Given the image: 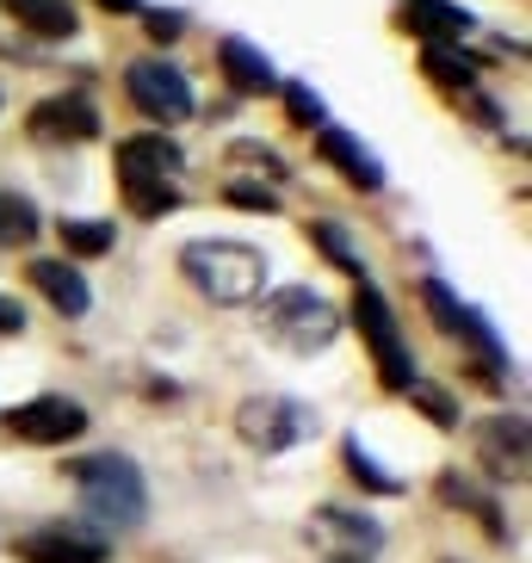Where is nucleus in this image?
<instances>
[{
    "instance_id": "11",
    "label": "nucleus",
    "mask_w": 532,
    "mask_h": 563,
    "mask_svg": "<svg viewBox=\"0 0 532 563\" xmlns=\"http://www.w3.org/2000/svg\"><path fill=\"white\" fill-rule=\"evenodd\" d=\"M470 25L477 19L458 0H397V32H409L421 51H458Z\"/></svg>"
},
{
    "instance_id": "3",
    "label": "nucleus",
    "mask_w": 532,
    "mask_h": 563,
    "mask_svg": "<svg viewBox=\"0 0 532 563\" xmlns=\"http://www.w3.org/2000/svg\"><path fill=\"white\" fill-rule=\"evenodd\" d=\"M261 329L279 341L285 353H322L341 334V310L310 285H279L261 298Z\"/></svg>"
},
{
    "instance_id": "18",
    "label": "nucleus",
    "mask_w": 532,
    "mask_h": 563,
    "mask_svg": "<svg viewBox=\"0 0 532 563\" xmlns=\"http://www.w3.org/2000/svg\"><path fill=\"white\" fill-rule=\"evenodd\" d=\"M0 13L13 19V25H25L32 37H56V44L81 37V13H75V0H0Z\"/></svg>"
},
{
    "instance_id": "19",
    "label": "nucleus",
    "mask_w": 532,
    "mask_h": 563,
    "mask_svg": "<svg viewBox=\"0 0 532 563\" xmlns=\"http://www.w3.org/2000/svg\"><path fill=\"white\" fill-rule=\"evenodd\" d=\"M440 501L458 514H477L483 532L496 539V545H508V514H501V501L489 496V489H477L470 477H458V471H440Z\"/></svg>"
},
{
    "instance_id": "2",
    "label": "nucleus",
    "mask_w": 532,
    "mask_h": 563,
    "mask_svg": "<svg viewBox=\"0 0 532 563\" xmlns=\"http://www.w3.org/2000/svg\"><path fill=\"white\" fill-rule=\"evenodd\" d=\"M180 279L217 310H242V303L266 298V254L254 242H186L180 249Z\"/></svg>"
},
{
    "instance_id": "12",
    "label": "nucleus",
    "mask_w": 532,
    "mask_h": 563,
    "mask_svg": "<svg viewBox=\"0 0 532 563\" xmlns=\"http://www.w3.org/2000/svg\"><path fill=\"white\" fill-rule=\"evenodd\" d=\"M13 558L19 563H112V545L81 527H37L25 539H13Z\"/></svg>"
},
{
    "instance_id": "29",
    "label": "nucleus",
    "mask_w": 532,
    "mask_h": 563,
    "mask_svg": "<svg viewBox=\"0 0 532 563\" xmlns=\"http://www.w3.org/2000/svg\"><path fill=\"white\" fill-rule=\"evenodd\" d=\"M143 32L155 37V44H180V32H186V13H174V7H143Z\"/></svg>"
},
{
    "instance_id": "30",
    "label": "nucleus",
    "mask_w": 532,
    "mask_h": 563,
    "mask_svg": "<svg viewBox=\"0 0 532 563\" xmlns=\"http://www.w3.org/2000/svg\"><path fill=\"white\" fill-rule=\"evenodd\" d=\"M19 329H25V310L13 298H0V334H19Z\"/></svg>"
},
{
    "instance_id": "5",
    "label": "nucleus",
    "mask_w": 532,
    "mask_h": 563,
    "mask_svg": "<svg viewBox=\"0 0 532 563\" xmlns=\"http://www.w3.org/2000/svg\"><path fill=\"white\" fill-rule=\"evenodd\" d=\"M421 310H428L433 329L446 334V341H458L483 372H501V378H508V347L496 341V322H489L483 310H470L446 279H421Z\"/></svg>"
},
{
    "instance_id": "25",
    "label": "nucleus",
    "mask_w": 532,
    "mask_h": 563,
    "mask_svg": "<svg viewBox=\"0 0 532 563\" xmlns=\"http://www.w3.org/2000/svg\"><path fill=\"white\" fill-rule=\"evenodd\" d=\"M341 464H347V477L359 483L366 496H402V483L390 477V471H384V464L372 459V452L359 446V440H347V446H341Z\"/></svg>"
},
{
    "instance_id": "13",
    "label": "nucleus",
    "mask_w": 532,
    "mask_h": 563,
    "mask_svg": "<svg viewBox=\"0 0 532 563\" xmlns=\"http://www.w3.org/2000/svg\"><path fill=\"white\" fill-rule=\"evenodd\" d=\"M317 155L334 167V174H341V180L353 186V192H366V199L390 186L384 162H378V155H372V150H366V143H359L353 131H341V124H322V131H317Z\"/></svg>"
},
{
    "instance_id": "15",
    "label": "nucleus",
    "mask_w": 532,
    "mask_h": 563,
    "mask_svg": "<svg viewBox=\"0 0 532 563\" xmlns=\"http://www.w3.org/2000/svg\"><path fill=\"white\" fill-rule=\"evenodd\" d=\"M25 285H32V291L51 303L56 316H68V322L93 310V291H87V279H81V266H75V261L37 254V261H25Z\"/></svg>"
},
{
    "instance_id": "9",
    "label": "nucleus",
    "mask_w": 532,
    "mask_h": 563,
    "mask_svg": "<svg viewBox=\"0 0 532 563\" xmlns=\"http://www.w3.org/2000/svg\"><path fill=\"white\" fill-rule=\"evenodd\" d=\"M0 428L13 433L19 446H68V440L87 433V409L75 397H32L0 415Z\"/></svg>"
},
{
    "instance_id": "7",
    "label": "nucleus",
    "mask_w": 532,
    "mask_h": 563,
    "mask_svg": "<svg viewBox=\"0 0 532 563\" xmlns=\"http://www.w3.org/2000/svg\"><path fill=\"white\" fill-rule=\"evenodd\" d=\"M235 433H242V446L273 459V452H291L317 433V409H303L291 397H248L235 409Z\"/></svg>"
},
{
    "instance_id": "8",
    "label": "nucleus",
    "mask_w": 532,
    "mask_h": 563,
    "mask_svg": "<svg viewBox=\"0 0 532 563\" xmlns=\"http://www.w3.org/2000/svg\"><path fill=\"white\" fill-rule=\"evenodd\" d=\"M470 446H477V464L489 489H514L527 483L532 471V440H527V415H489L477 433H470Z\"/></svg>"
},
{
    "instance_id": "1",
    "label": "nucleus",
    "mask_w": 532,
    "mask_h": 563,
    "mask_svg": "<svg viewBox=\"0 0 532 563\" xmlns=\"http://www.w3.org/2000/svg\"><path fill=\"white\" fill-rule=\"evenodd\" d=\"M75 483V496H81V514L106 532H136L143 527V514H149V483L136 471V459L124 452H93V459H75L63 471Z\"/></svg>"
},
{
    "instance_id": "4",
    "label": "nucleus",
    "mask_w": 532,
    "mask_h": 563,
    "mask_svg": "<svg viewBox=\"0 0 532 563\" xmlns=\"http://www.w3.org/2000/svg\"><path fill=\"white\" fill-rule=\"evenodd\" d=\"M353 322H359V334H366V353H372V365H378V384L390 390V397H402V390L415 384V360H409V341H402V322H397V310H390V298H384L372 279L353 285Z\"/></svg>"
},
{
    "instance_id": "28",
    "label": "nucleus",
    "mask_w": 532,
    "mask_h": 563,
    "mask_svg": "<svg viewBox=\"0 0 532 563\" xmlns=\"http://www.w3.org/2000/svg\"><path fill=\"white\" fill-rule=\"evenodd\" d=\"M223 205H235V211H261V217L285 211V199L273 192V186H261V180H230L223 186Z\"/></svg>"
},
{
    "instance_id": "10",
    "label": "nucleus",
    "mask_w": 532,
    "mask_h": 563,
    "mask_svg": "<svg viewBox=\"0 0 532 563\" xmlns=\"http://www.w3.org/2000/svg\"><path fill=\"white\" fill-rule=\"evenodd\" d=\"M310 539H317L322 551H334V563H366L372 551L384 545V527L372 520V514L329 501V508L310 514Z\"/></svg>"
},
{
    "instance_id": "14",
    "label": "nucleus",
    "mask_w": 532,
    "mask_h": 563,
    "mask_svg": "<svg viewBox=\"0 0 532 563\" xmlns=\"http://www.w3.org/2000/svg\"><path fill=\"white\" fill-rule=\"evenodd\" d=\"M25 131H32L37 143H93V136H100V112H93L87 93H56V100L25 112Z\"/></svg>"
},
{
    "instance_id": "27",
    "label": "nucleus",
    "mask_w": 532,
    "mask_h": 563,
    "mask_svg": "<svg viewBox=\"0 0 532 563\" xmlns=\"http://www.w3.org/2000/svg\"><path fill=\"white\" fill-rule=\"evenodd\" d=\"M279 100H285V112H291V124H303V131H322V124H329L322 93H310L303 81H279Z\"/></svg>"
},
{
    "instance_id": "6",
    "label": "nucleus",
    "mask_w": 532,
    "mask_h": 563,
    "mask_svg": "<svg viewBox=\"0 0 532 563\" xmlns=\"http://www.w3.org/2000/svg\"><path fill=\"white\" fill-rule=\"evenodd\" d=\"M124 100L149 118L155 131H174V124H186V118L199 112L186 68H174L167 56H136V63H124Z\"/></svg>"
},
{
    "instance_id": "17",
    "label": "nucleus",
    "mask_w": 532,
    "mask_h": 563,
    "mask_svg": "<svg viewBox=\"0 0 532 563\" xmlns=\"http://www.w3.org/2000/svg\"><path fill=\"white\" fill-rule=\"evenodd\" d=\"M217 75H223V87H230L235 100H266V93H279V68L266 63L248 37H217Z\"/></svg>"
},
{
    "instance_id": "21",
    "label": "nucleus",
    "mask_w": 532,
    "mask_h": 563,
    "mask_svg": "<svg viewBox=\"0 0 532 563\" xmlns=\"http://www.w3.org/2000/svg\"><path fill=\"white\" fill-rule=\"evenodd\" d=\"M421 75H428L446 100H458V93H470L477 87V56L458 44V51H421Z\"/></svg>"
},
{
    "instance_id": "22",
    "label": "nucleus",
    "mask_w": 532,
    "mask_h": 563,
    "mask_svg": "<svg viewBox=\"0 0 532 563\" xmlns=\"http://www.w3.org/2000/svg\"><path fill=\"white\" fill-rule=\"evenodd\" d=\"M37 230H44L37 205L25 192H13V186H0V249H32Z\"/></svg>"
},
{
    "instance_id": "26",
    "label": "nucleus",
    "mask_w": 532,
    "mask_h": 563,
    "mask_svg": "<svg viewBox=\"0 0 532 563\" xmlns=\"http://www.w3.org/2000/svg\"><path fill=\"white\" fill-rule=\"evenodd\" d=\"M402 397L415 402V409L428 415L433 428H446V433L458 428V397H452L446 384H428V378H415V384H409V390H402Z\"/></svg>"
},
{
    "instance_id": "31",
    "label": "nucleus",
    "mask_w": 532,
    "mask_h": 563,
    "mask_svg": "<svg viewBox=\"0 0 532 563\" xmlns=\"http://www.w3.org/2000/svg\"><path fill=\"white\" fill-rule=\"evenodd\" d=\"M100 13H112V19H124V13H143V0H93Z\"/></svg>"
},
{
    "instance_id": "16",
    "label": "nucleus",
    "mask_w": 532,
    "mask_h": 563,
    "mask_svg": "<svg viewBox=\"0 0 532 563\" xmlns=\"http://www.w3.org/2000/svg\"><path fill=\"white\" fill-rule=\"evenodd\" d=\"M112 167H118V180H180L186 155H180L174 136L136 131V136H124V143L112 150Z\"/></svg>"
},
{
    "instance_id": "20",
    "label": "nucleus",
    "mask_w": 532,
    "mask_h": 563,
    "mask_svg": "<svg viewBox=\"0 0 532 563\" xmlns=\"http://www.w3.org/2000/svg\"><path fill=\"white\" fill-rule=\"evenodd\" d=\"M303 235H310V249H317L329 266H341V273H347L353 285H359V279H372V273H366V254L353 249L347 223H334V217H310V230H303Z\"/></svg>"
},
{
    "instance_id": "24",
    "label": "nucleus",
    "mask_w": 532,
    "mask_h": 563,
    "mask_svg": "<svg viewBox=\"0 0 532 563\" xmlns=\"http://www.w3.org/2000/svg\"><path fill=\"white\" fill-rule=\"evenodd\" d=\"M118 192H124L131 217H143V223L180 211V186H174V180H118Z\"/></svg>"
},
{
    "instance_id": "23",
    "label": "nucleus",
    "mask_w": 532,
    "mask_h": 563,
    "mask_svg": "<svg viewBox=\"0 0 532 563\" xmlns=\"http://www.w3.org/2000/svg\"><path fill=\"white\" fill-rule=\"evenodd\" d=\"M56 235H63V254H81V261L118 249V230L106 223V217H63V223H56Z\"/></svg>"
}]
</instances>
